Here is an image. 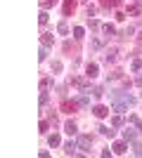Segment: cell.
Segmentation results:
<instances>
[{"label": "cell", "mask_w": 142, "mask_h": 158, "mask_svg": "<svg viewBox=\"0 0 142 158\" xmlns=\"http://www.w3.org/2000/svg\"><path fill=\"white\" fill-rule=\"evenodd\" d=\"M111 99H114V102H121V104H128V106L135 104V97L128 94V92H123V90H114V92H111Z\"/></svg>", "instance_id": "cell-1"}, {"label": "cell", "mask_w": 142, "mask_h": 158, "mask_svg": "<svg viewBox=\"0 0 142 158\" xmlns=\"http://www.w3.org/2000/svg\"><path fill=\"white\" fill-rule=\"evenodd\" d=\"M90 144H93V137H90V135H81V137H78V149H81V151L88 153L90 151Z\"/></svg>", "instance_id": "cell-2"}, {"label": "cell", "mask_w": 142, "mask_h": 158, "mask_svg": "<svg viewBox=\"0 0 142 158\" xmlns=\"http://www.w3.org/2000/svg\"><path fill=\"white\" fill-rule=\"evenodd\" d=\"M88 80H90V76H85V78H83V76H78V78H71V85H76L78 90H88V85H90Z\"/></svg>", "instance_id": "cell-3"}, {"label": "cell", "mask_w": 142, "mask_h": 158, "mask_svg": "<svg viewBox=\"0 0 142 158\" xmlns=\"http://www.w3.org/2000/svg\"><path fill=\"white\" fill-rule=\"evenodd\" d=\"M74 7H76V0H64V7H62L64 17H69V14L74 12Z\"/></svg>", "instance_id": "cell-4"}, {"label": "cell", "mask_w": 142, "mask_h": 158, "mask_svg": "<svg viewBox=\"0 0 142 158\" xmlns=\"http://www.w3.org/2000/svg\"><path fill=\"white\" fill-rule=\"evenodd\" d=\"M76 149H78V142H67V144H64V153H67V156H74Z\"/></svg>", "instance_id": "cell-5"}, {"label": "cell", "mask_w": 142, "mask_h": 158, "mask_svg": "<svg viewBox=\"0 0 142 158\" xmlns=\"http://www.w3.org/2000/svg\"><path fill=\"white\" fill-rule=\"evenodd\" d=\"M116 54H118V50H116V47H111V50H107V52H104V61H107V64H111V61H116Z\"/></svg>", "instance_id": "cell-6"}, {"label": "cell", "mask_w": 142, "mask_h": 158, "mask_svg": "<svg viewBox=\"0 0 142 158\" xmlns=\"http://www.w3.org/2000/svg\"><path fill=\"white\" fill-rule=\"evenodd\" d=\"M76 106H78V102H69V99H64V102H62V111L71 113V111L76 109Z\"/></svg>", "instance_id": "cell-7"}, {"label": "cell", "mask_w": 142, "mask_h": 158, "mask_svg": "<svg viewBox=\"0 0 142 158\" xmlns=\"http://www.w3.org/2000/svg\"><path fill=\"white\" fill-rule=\"evenodd\" d=\"M64 132H67V135H71V137H74L76 132H78V125H76L74 120H69L67 125H64Z\"/></svg>", "instance_id": "cell-8"}, {"label": "cell", "mask_w": 142, "mask_h": 158, "mask_svg": "<svg viewBox=\"0 0 142 158\" xmlns=\"http://www.w3.org/2000/svg\"><path fill=\"white\" fill-rule=\"evenodd\" d=\"M140 12H142V0L137 2V5H128V14L130 17H137Z\"/></svg>", "instance_id": "cell-9"}, {"label": "cell", "mask_w": 142, "mask_h": 158, "mask_svg": "<svg viewBox=\"0 0 142 158\" xmlns=\"http://www.w3.org/2000/svg\"><path fill=\"white\" fill-rule=\"evenodd\" d=\"M93 113L97 116V118H104V116H109V109H107V106H95Z\"/></svg>", "instance_id": "cell-10"}, {"label": "cell", "mask_w": 142, "mask_h": 158, "mask_svg": "<svg viewBox=\"0 0 142 158\" xmlns=\"http://www.w3.org/2000/svg\"><path fill=\"white\" fill-rule=\"evenodd\" d=\"M111 149H114V153H116V156H123V153L128 151V149H126V144H123V142H116V144L111 146Z\"/></svg>", "instance_id": "cell-11"}, {"label": "cell", "mask_w": 142, "mask_h": 158, "mask_svg": "<svg viewBox=\"0 0 142 158\" xmlns=\"http://www.w3.org/2000/svg\"><path fill=\"white\" fill-rule=\"evenodd\" d=\"M97 71H100V66H97V64H95V61H93V64H88V69H85V76H90V78H95V76H97Z\"/></svg>", "instance_id": "cell-12"}, {"label": "cell", "mask_w": 142, "mask_h": 158, "mask_svg": "<svg viewBox=\"0 0 142 158\" xmlns=\"http://www.w3.org/2000/svg\"><path fill=\"white\" fill-rule=\"evenodd\" d=\"M116 113H123V111H128V104H121V102H114V106H111Z\"/></svg>", "instance_id": "cell-13"}, {"label": "cell", "mask_w": 142, "mask_h": 158, "mask_svg": "<svg viewBox=\"0 0 142 158\" xmlns=\"http://www.w3.org/2000/svg\"><path fill=\"white\" fill-rule=\"evenodd\" d=\"M97 130H100V135H104V137H114V130H111V127H107V125H100Z\"/></svg>", "instance_id": "cell-14"}, {"label": "cell", "mask_w": 142, "mask_h": 158, "mask_svg": "<svg viewBox=\"0 0 142 158\" xmlns=\"http://www.w3.org/2000/svg\"><path fill=\"white\" fill-rule=\"evenodd\" d=\"M76 102H78V106H83V109H85V106H90V97H88V94H81Z\"/></svg>", "instance_id": "cell-15"}, {"label": "cell", "mask_w": 142, "mask_h": 158, "mask_svg": "<svg viewBox=\"0 0 142 158\" xmlns=\"http://www.w3.org/2000/svg\"><path fill=\"white\" fill-rule=\"evenodd\" d=\"M133 33H135V28H133V26H128V28H123V31L118 33V38H130Z\"/></svg>", "instance_id": "cell-16"}, {"label": "cell", "mask_w": 142, "mask_h": 158, "mask_svg": "<svg viewBox=\"0 0 142 158\" xmlns=\"http://www.w3.org/2000/svg\"><path fill=\"white\" fill-rule=\"evenodd\" d=\"M41 43H43V45H45V47H52V43H54V40H52V35H47V33H43Z\"/></svg>", "instance_id": "cell-17"}, {"label": "cell", "mask_w": 142, "mask_h": 158, "mask_svg": "<svg viewBox=\"0 0 142 158\" xmlns=\"http://www.w3.org/2000/svg\"><path fill=\"white\" fill-rule=\"evenodd\" d=\"M74 38H76V40H83V38H85V31H83L81 26H76V28H74Z\"/></svg>", "instance_id": "cell-18"}, {"label": "cell", "mask_w": 142, "mask_h": 158, "mask_svg": "<svg viewBox=\"0 0 142 158\" xmlns=\"http://www.w3.org/2000/svg\"><path fill=\"white\" fill-rule=\"evenodd\" d=\"M123 137L128 139V142H133V139H135V130H130V127H126V130H123Z\"/></svg>", "instance_id": "cell-19"}, {"label": "cell", "mask_w": 142, "mask_h": 158, "mask_svg": "<svg viewBox=\"0 0 142 158\" xmlns=\"http://www.w3.org/2000/svg\"><path fill=\"white\" fill-rule=\"evenodd\" d=\"M57 31H59L62 35H67V33H69V26H67V21H59V24H57Z\"/></svg>", "instance_id": "cell-20"}, {"label": "cell", "mask_w": 142, "mask_h": 158, "mask_svg": "<svg viewBox=\"0 0 142 158\" xmlns=\"http://www.w3.org/2000/svg\"><path fill=\"white\" fill-rule=\"evenodd\" d=\"M102 31L107 33V35H114V33H116V28H114V24H104V26H102Z\"/></svg>", "instance_id": "cell-21"}, {"label": "cell", "mask_w": 142, "mask_h": 158, "mask_svg": "<svg viewBox=\"0 0 142 158\" xmlns=\"http://www.w3.org/2000/svg\"><path fill=\"white\" fill-rule=\"evenodd\" d=\"M100 2H102V7H116L121 0H100Z\"/></svg>", "instance_id": "cell-22"}, {"label": "cell", "mask_w": 142, "mask_h": 158, "mask_svg": "<svg viewBox=\"0 0 142 158\" xmlns=\"http://www.w3.org/2000/svg\"><path fill=\"white\" fill-rule=\"evenodd\" d=\"M47 142H50V146H59V135H50Z\"/></svg>", "instance_id": "cell-23"}, {"label": "cell", "mask_w": 142, "mask_h": 158, "mask_svg": "<svg viewBox=\"0 0 142 158\" xmlns=\"http://www.w3.org/2000/svg\"><path fill=\"white\" fill-rule=\"evenodd\" d=\"M111 125H114V127H121V125H123V118H121V113L111 118Z\"/></svg>", "instance_id": "cell-24"}, {"label": "cell", "mask_w": 142, "mask_h": 158, "mask_svg": "<svg viewBox=\"0 0 142 158\" xmlns=\"http://www.w3.org/2000/svg\"><path fill=\"white\" fill-rule=\"evenodd\" d=\"M50 125H52L50 120H41V125H38V127H41V132H43V135H45V132L50 130Z\"/></svg>", "instance_id": "cell-25"}, {"label": "cell", "mask_w": 142, "mask_h": 158, "mask_svg": "<svg viewBox=\"0 0 142 158\" xmlns=\"http://www.w3.org/2000/svg\"><path fill=\"white\" fill-rule=\"evenodd\" d=\"M47 50H50V47H45V45L41 47V52H38V59H41V61H45V59H47Z\"/></svg>", "instance_id": "cell-26"}, {"label": "cell", "mask_w": 142, "mask_h": 158, "mask_svg": "<svg viewBox=\"0 0 142 158\" xmlns=\"http://www.w3.org/2000/svg\"><path fill=\"white\" fill-rule=\"evenodd\" d=\"M47 102H50V94H47L45 90H43V92H41V106H45Z\"/></svg>", "instance_id": "cell-27"}, {"label": "cell", "mask_w": 142, "mask_h": 158, "mask_svg": "<svg viewBox=\"0 0 142 158\" xmlns=\"http://www.w3.org/2000/svg\"><path fill=\"white\" fill-rule=\"evenodd\" d=\"M102 94H104V87H93V97H97V99H100Z\"/></svg>", "instance_id": "cell-28"}, {"label": "cell", "mask_w": 142, "mask_h": 158, "mask_svg": "<svg viewBox=\"0 0 142 158\" xmlns=\"http://www.w3.org/2000/svg\"><path fill=\"white\" fill-rule=\"evenodd\" d=\"M50 85H52V80H50V78H43L41 80V90H47Z\"/></svg>", "instance_id": "cell-29"}, {"label": "cell", "mask_w": 142, "mask_h": 158, "mask_svg": "<svg viewBox=\"0 0 142 158\" xmlns=\"http://www.w3.org/2000/svg\"><path fill=\"white\" fill-rule=\"evenodd\" d=\"M47 19H50V17H47V12H41V14H38V21H41L43 26L47 24Z\"/></svg>", "instance_id": "cell-30"}, {"label": "cell", "mask_w": 142, "mask_h": 158, "mask_svg": "<svg viewBox=\"0 0 142 158\" xmlns=\"http://www.w3.org/2000/svg\"><path fill=\"white\" fill-rule=\"evenodd\" d=\"M62 69H64V66H62V61H52V71H54V73H59Z\"/></svg>", "instance_id": "cell-31"}, {"label": "cell", "mask_w": 142, "mask_h": 158, "mask_svg": "<svg viewBox=\"0 0 142 158\" xmlns=\"http://www.w3.org/2000/svg\"><path fill=\"white\" fill-rule=\"evenodd\" d=\"M109 78H111V80H121L123 76H121V71H114V73H109Z\"/></svg>", "instance_id": "cell-32"}, {"label": "cell", "mask_w": 142, "mask_h": 158, "mask_svg": "<svg viewBox=\"0 0 142 158\" xmlns=\"http://www.w3.org/2000/svg\"><path fill=\"white\" fill-rule=\"evenodd\" d=\"M100 47H102V40L95 38V40H93V50H100Z\"/></svg>", "instance_id": "cell-33"}, {"label": "cell", "mask_w": 142, "mask_h": 158, "mask_svg": "<svg viewBox=\"0 0 142 158\" xmlns=\"http://www.w3.org/2000/svg\"><path fill=\"white\" fill-rule=\"evenodd\" d=\"M140 69H142V61L135 59V61H133V71H140Z\"/></svg>", "instance_id": "cell-34"}, {"label": "cell", "mask_w": 142, "mask_h": 158, "mask_svg": "<svg viewBox=\"0 0 142 158\" xmlns=\"http://www.w3.org/2000/svg\"><path fill=\"white\" fill-rule=\"evenodd\" d=\"M54 0H43V10H47V7H52Z\"/></svg>", "instance_id": "cell-35"}, {"label": "cell", "mask_w": 142, "mask_h": 158, "mask_svg": "<svg viewBox=\"0 0 142 158\" xmlns=\"http://www.w3.org/2000/svg\"><path fill=\"white\" fill-rule=\"evenodd\" d=\"M135 156L142 158V144H135Z\"/></svg>", "instance_id": "cell-36"}, {"label": "cell", "mask_w": 142, "mask_h": 158, "mask_svg": "<svg viewBox=\"0 0 142 158\" xmlns=\"http://www.w3.org/2000/svg\"><path fill=\"white\" fill-rule=\"evenodd\" d=\"M90 28H100V21H97V19H90Z\"/></svg>", "instance_id": "cell-37"}, {"label": "cell", "mask_w": 142, "mask_h": 158, "mask_svg": "<svg viewBox=\"0 0 142 158\" xmlns=\"http://www.w3.org/2000/svg\"><path fill=\"white\" fill-rule=\"evenodd\" d=\"M135 85H140V87H142V76H137V78H135Z\"/></svg>", "instance_id": "cell-38"}, {"label": "cell", "mask_w": 142, "mask_h": 158, "mask_svg": "<svg viewBox=\"0 0 142 158\" xmlns=\"http://www.w3.org/2000/svg\"><path fill=\"white\" fill-rule=\"evenodd\" d=\"M137 45L142 47V33H140V35H137Z\"/></svg>", "instance_id": "cell-39"}, {"label": "cell", "mask_w": 142, "mask_h": 158, "mask_svg": "<svg viewBox=\"0 0 142 158\" xmlns=\"http://www.w3.org/2000/svg\"><path fill=\"white\" fill-rule=\"evenodd\" d=\"M137 130H140V132H142V120H137Z\"/></svg>", "instance_id": "cell-40"}, {"label": "cell", "mask_w": 142, "mask_h": 158, "mask_svg": "<svg viewBox=\"0 0 142 158\" xmlns=\"http://www.w3.org/2000/svg\"><path fill=\"white\" fill-rule=\"evenodd\" d=\"M83 2H90V0H83Z\"/></svg>", "instance_id": "cell-41"}]
</instances>
